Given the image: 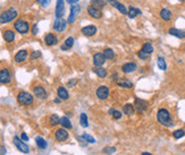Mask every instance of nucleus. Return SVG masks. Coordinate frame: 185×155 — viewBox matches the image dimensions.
<instances>
[{"mask_svg": "<svg viewBox=\"0 0 185 155\" xmlns=\"http://www.w3.org/2000/svg\"><path fill=\"white\" fill-rule=\"evenodd\" d=\"M157 120L160 125H162L167 128L174 127V119H173L170 112L165 108H160L157 111Z\"/></svg>", "mask_w": 185, "mask_h": 155, "instance_id": "nucleus-1", "label": "nucleus"}, {"mask_svg": "<svg viewBox=\"0 0 185 155\" xmlns=\"http://www.w3.org/2000/svg\"><path fill=\"white\" fill-rule=\"evenodd\" d=\"M16 100L19 105H23V106H30L34 103V97L33 95L28 92H19L16 96Z\"/></svg>", "mask_w": 185, "mask_h": 155, "instance_id": "nucleus-2", "label": "nucleus"}, {"mask_svg": "<svg viewBox=\"0 0 185 155\" xmlns=\"http://www.w3.org/2000/svg\"><path fill=\"white\" fill-rule=\"evenodd\" d=\"M18 13L15 8H9L5 11H2L0 14V24H7V23H10L11 20H14L15 18L17 17Z\"/></svg>", "mask_w": 185, "mask_h": 155, "instance_id": "nucleus-3", "label": "nucleus"}, {"mask_svg": "<svg viewBox=\"0 0 185 155\" xmlns=\"http://www.w3.org/2000/svg\"><path fill=\"white\" fill-rule=\"evenodd\" d=\"M14 27L19 34H26L30 31V24L24 19H17L14 23Z\"/></svg>", "mask_w": 185, "mask_h": 155, "instance_id": "nucleus-4", "label": "nucleus"}, {"mask_svg": "<svg viewBox=\"0 0 185 155\" xmlns=\"http://www.w3.org/2000/svg\"><path fill=\"white\" fill-rule=\"evenodd\" d=\"M109 87L106 86V85H101L97 88L95 91V94H97V97L100 100V101H106L108 97H109Z\"/></svg>", "mask_w": 185, "mask_h": 155, "instance_id": "nucleus-5", "label": "nucleus"}, {"mask_svg": "<svg viewBox=\"0 0 185 155\" xmlns=\"http://www.w3.org/2000/svg\"><path fill=\"white\" fill-rule=\"evenodd\" d=\"M13 142H14L15 146H16V148L19 152H22V153H24V154H28V153H30V147H28V145H26V143L24 140L19 139L18 137H14Z\"/></svg>", "mask_w": 185, "mask_h": 155, "instance_id": "nucleus-6", "label": "nucleus"}, {"mask_svg": "<svg viewBox=\"0 0 185 155\" xmlns=\"http://www.w3.org/2000/svg\"><path fill=\"white\" fill-rule=\"evenodd\" d=\"M80 10H81V7L76 4V5H72L70 7V10H69V16H68L67 23L68 24H73L75 22L77 15L80 14Z\"/></svg>", "mask_w": 185, "mask_h": 155, "instance_id": "nucleus-7", "label": "nucleus"}, {"mask_svg": "<svg viewBox=\"0 0 185 155\" xmlns=\"http://www.w3.org/2000/svg\"><path fill=\"white\" fill-rule=\"evenodd\" d=\"M11 82V74L8 68L0 69V84H9Z\"/></svg>", "mask_w": 185, "mask_h": 155, "instance_id": "nucleus-8", "label": "nucleus"}, {"mask_svg": "<svg viewBox=\"0 0 185 155\" xmlns=\"http://www.w3.org/2000/svg\"><path fill=\"white\" fill-rule=\"evenodd\" d=\"M134 106L135 110L139 112V113H144L148 109V102L145 100H142V99H135L134 101Z\"/></svg>", "mask_w": 185, "mask_h": 155, "instance_id": "nucleus-9", "label": "nucleus"}, {"mask_svg": "<svg viewBox=\"0 0 185 155\" xmlns=\"http://www.w3.org/2000/svg\"><path fill=\"white\" fill-rule=\"evenodd\" d=\"M106 62V57L101 52H95L93 54V65L94 67H102Z\"/></svg>", "mask_w": 185, "mask_h": 155, "instance_id": "nucleus-10", "label": "nucleus"}, {"mask_svg": "<svg viewBox=\"0 0 185 155\" xmlns=\"http://www.w3.org/2000/svg\"><path fill=\"white\" fill-rule=\"evenodd\" d=\"M69 137V134H68V131L65 128H60V129L56 130V132H55V138H56V140L57 142H60V143H63V142H66Z\"/></svg>", "mask_w": 185, "mask_h": 155, "instance_id": "nucleus-11", "label": "nucleus"}, {"mask_svg": "<svg viewBox=\"0 0 185 155\" xmlns=\"http://www.w3.org/2000/svg\"><path fill=\"white\" fill-rule=\"evenodd\" d=\"M66 27H67V20H65L63 18H57L53 23V30L56 32H59V33L64 32L66 30Z\"/></svg>", "mask_w": 185, "mask_h": 155, "instance_id": "nucleus-12", "label": "nucleus"}, {"mask_svg": "<svg viewBox=\"0 0 185 155\" xmlns=\"http://www.w3.org/2000/svg\"><path fill=\"white\" fill-rule=\"evenodd\" d=\"M136 69H137V65H136V62H134V61L126 62V63H124L122 66V71L124 74H132V73H134Z\"/></svg>", "mask_w": 185, "mask_h": 155, "instance_id": "nucleus-13", "label": "nucleus"}, {"mask_svg": "<svg viewBox=\"0 0 185 155\" xmlns=\"http://www.w3.org/2000/svg\"><path fill=\"white\" fill-rule=\"evenodd\" d=\"M33 93L34 95L38 97V99H40V100H46L47 99V91H46V88L41 85H38V86H35L33 88Z\"/></svg>", "mask_w": 185, "mask_h": 155, "instance_id": "nucleus-14", "label": "nucleus"}, {"mask_svg": "<svg viewBox=\"0 0 185 155\" xmlns=\"http://www.w3.org/2000/svg\"><path fill=\"white\" fill-rule=\"evenodd\" d=\"M88 14H89L91 17L95 18V19H101L102 16H103L101 9L97 8V7H93V6H91V5L88 7Z\"/></svg>", "mask_w": 185, "mask_h": 155, "instance_id": "nucleus-15", "label": "nucleus"}, {"mask_svg": "<svg viewBox=\"0 0 185 155\" xmlns=\"http://www.w3.org/2000/svg\"><path fill=\"white\" fill-rule=\"evenodd\" d=\"M97 31H98V28L94 25H86L82 27V30H81L82 34L84 36H93V35L97 34Z\"/></svg>", "mask_w": 185, "mask_h": 155, "instance_id": "nucleus-16", "label": "nucleus"}, {"mask_svg": "<svg viewBox=\"0 0 185 155\" xmlns=\"http://www.w3.org/2000/svg\"><path fill=\"white\" fill-rule=\"evenodd\" d=\"M64 14H65V2H64V0H57V4H56V17L63 18Z\"/></svg>", "mask_w": 185, "mask_h": 155, "instance_id": "nucleus-17", "label": "nucleus"}, {"mask_svg": "<svg viewBox=\"0 0 185 155\" xmlns=\"http://www.w3.org/2000/svg\"><path fill=\"white\" fill-rule=\"evenodd\" d=\"M160 18L164 20V22H170L173 19V13L171 10L168 8H162L159 13Z\"/></svg>", "mask_w": 185, "mask_h": 155, "instance_id": "nucleus-18", "label": "nucleus"}, {"mask_svg": "<svg viewBox=\"0 0 185 155\" xmlns=\"http://www.w3.org/2000/svg\"><path fill=\"white\" fill-rule=\"evenodd\" d=\"M27 56H28V52H27V50H19V51L15 54L14 60L16 61V62H18V63L24 62V61L27 59Z\"/></svg>", "mask_w": 185, "mask_h": 155, "instance_id": "nucleus-19", "label": "nucleus"}, {"mask_svg": "<svg viewBox=\"0 0 185 155\" xmlns=\"http://www.w3.org/2000/svg\"><path fill=\"white\" fill-rule=\"evenodd\" d=\"M168 34L175 36L177 39H185V31L178 30L176 27H171L168 30Z\"/></svg>", "mask_w": 185, "mask_h": 155, "instance_id": "nucleus-20", "label": "nucleus"}, {"mask_svg": "<svg viewBox=\"0 0 185 155\" xmlns=\"http://www.w3.org/2000/svg\"><path fill=\"white\" fill-rule=\"evenodd\" d=\"M135 111H136V110H135V106L133 104L126 103L123 106V112H124V114L127 116V117H133Z\"/></svg>", "mask_w": 185, "mask_h": 155, "instance_id": "nucleus-21", "label": "nucleus"}, {"mask_svg": "<svg viewBox=\"0 0 185 155\" xmlns=\"http://www.w3.org/2000/svg\"><path fill=\"white\" fill-rule=\"evenodd\" d=\"M44 42L47 45H49V46H52V45H55V44L58 43V40H57V36L55 34H52V33H49V34H47L44 36Z\"/></svg>", "mask_w": 185, "mask_h": 155, "instance_id": "nucleus-22", "label": "nucleus"}, {"mask_svg": "<svg viewBox=\"0 0 185 155\" xmlns=\"http://www.w3.org/2000/svg\"><path fill=\"white\" fill-rule=\"evenodd\" d=\"M57 95H58V97L60 100H64V101H66V100L69 99V93H68V91L64 86H60L57 88Z\"/></svg>", "mask_w": 185, "mask_h": 155, "instance_id": "nucleus-23", "label": "nucleus"}, {"mask_svg": "<svg viewBox=\"0 0 185 155\" xmlns=\"http://www.w3.org/2000/svg\"><path fill=\"white\" fill-rule=\"evenodd\" d=\"M4 40L7 42V43H11V42H14V40H15V32L14 31H11V30H6L5 32H4Z\"/></svg>", "mask_w": 185, "mask_h": 155, "instance_id": "nucleus-24", "label": "nucleus"}, {"mask_svg": "<svg viewBox=\"0 0 185 155\" xmlns=\"http://www.w3.org/2000/svg\"><path fill=\"white\" fill-rule=\"evenodd\" d=\"M142 14V11L140 10L139 8H136V7H133V6H131V7H128L127 8V16L130 18H135L137 15H141Z\"/></svg>", "mask_w": 185, "mask_h": 155, "instance_id": "nucleus-25", "label": "nucleus"}, {"mask_svg": "<svg viewBox=\"0 0 185 155\" xmlns=\"http://www.w3.org/2000/svg\"><path fill=\"white\" fill-rule=\"evenodd\" d=\"M116 84L122 88H132L133 87V83L128 79H117Z\"/></svg>", "mask_w": 185, "mask_h": 155, "instance_id": "nucleus-26", "label": "nucleus"}, {"mask_svg": "<svg viewBox=\"0 0 185 155\" xmlns=\"http://www.w3.org/2000/svg\"><path fill=\"white\" fill-rule=\"evenodd\" d=\"M93 73L100 78H106L108 76V71L105 68H102V67H94L93 68Z\"/></svg>", "mask_w": 185, "mask_h": 155, "instance_id": "nucleus-27", "label": "nucleus"}, {"mask_svg": "<svg viewBox=\"0 0 185 155\" xmlns=\"http://www.w3.org/2000/svg\"><path fill=\"white\" fill-rule=\"evenodd\" d=\"M73 45H74V37L69 36V37H67V39L65 40L64 44L61 45V50H64V51L69 50V49H72V48H73Z\"/></svg>", "mask_w": 185, "mask_h": 155, "instance_id": "nucleus-28", "label": "nucleus"}, {"mask_svg": "<svg viewBox=\"0 0 185 155\" xmlns=\"http://www.w3.org/2000/svg\"><path fill=\"white\" fill-rule=\"evenodd\" d=\"M60 125L65 129H72L73 128V125H72V122H70V120L68 119L67 117H61L60 118Z\"/></svg>", "mask_w": 185, "mask_h": 155, "instance_id": "nucleus-29", "label": "nucleus"}, {"mask_svg": "<svg viewBox=\"0 0 185 155\" xmlns=\"http://www.w3.org/2000/svg\"><path fill=\"white\" fill-rule=\"evenodd\" d=\"M108 4L107 0H91V6L93 7H97V8H103L106 5Z\"/></svg>", "mask_w": 185, "mask_h": 155, "instance_id": "nucleus-30", "label": "nucleus"}, {"mask_svg": "<svg viewBox=\"0 0 185 155\" xmlns=\"http://www.w3.org/2000/svg\"><path fill=\"white\" fill-rule=\"evenodd\" d=\"M102 53L105 54L106 59H108V60H114V59H115V52H114L112 49H110V48H106Z\"/></svg>", "mask_w": 185, "mask_h": 155, "instance_id": "nucleus-31", "label": "nucleus"}, {"mask_svg": "<svg viewBox=\"0 0 185 155\" xmlns=\"http://www.w3.org/2000/svg\"><path fill=\"white\" fill-rule=\"evenodd\" d=\"M109 114L115 119V120H119V119H122V117H123L122 112L118 111V110H115V108H110Z\"/></svg>", "mask_w": 185, "mask_h": 155, "instance_id": "nucleus-32", "label": "nucleus"}, {"mask_svg": "<svg viewBox=\"0 0 185 155\" xmlns=\"http://www.w3.org/2000/svg\"><path fill=\"white\" fill-rule=\"evenodd\" d=\"M141 50L144 51L145 53H148V54H151L152 52L154 51V48H153L152 43H150V42H147V43H144L142 45V49H141Z\"/></svg>", "mask_w": 185, "mask_h": 155, "instance_id": "nucleus-33", "label": "nucleus"}, {"mask_svg": "<svg viewBox=\"0 0 185 155\" xmlns=\"http://www.w3.org/2000/svg\"><path fill=\"white\" fill-rule=\"evenodd\" d=\"M35 143H36V145H38V147H39L40 149H46L47 146H48L47 142H46L42 137H36L35 138Z\"/></svg>", "mask_w": 185, "mask_h": 155, "instance_id": "nucleus-34", "label": "nucleus"}, {"mask_svg": "<svg viewBox=\"0 0 185 155\" xmlns=\"http://www.w3.org/2000/svg\"><path fill=\"white\" fill-rule=\"evenodd\" d=\"M49 123L51 126H58V125H60V118L57 114H51L49 117Z\"/></svg>", "mask_w": 185, "mask_h": 155, "instance_id": "nucleus-35", "label": "nucleus"}, {"mask_svg": "<svg viewBox=\"0 0 185 155\" xmlns=\"http://www.w3.org/2000/svg\"><path fill=\"white\" fill-rule=\"evenodd\" d=\"M80 123L83 128H88L89 127V120H88V116L85 113H81L80 116Z\"/></svg>", "mask_w": 185, "mask_h": 155, "instance_id": "nucleus-36", "label": "nucleus"}, {"mask_svg": "<svg viewBox=\"0 0 185 155\" xmlns=\"http://www.w3.org/2000/svg\"><path fill=\"white\" fill-rule=\"evenodd\" d=\"M157 63H158V68H159L160 70H166V69H167V63H166V60H165L162 57H159V58H158Z\"/></svg>", "mask_w": 185, "mask_h": 155, "instance_id": "nucleus-37", "label": "nucleus"}, {"mask_svg": "<svg viewBox=\"0 0 185 155\" xmlns=\"http://www.w3.org/2000/svg\"><path fill=\"white\" fill-rule=\"evenodd\" d=\"M173 136L175 139H179V138H183L185 136V130L184 129H176L174 132H173Z\"/></svg>", "mask_w": 185, "mask_h": 155, "instance_id": "nucleus-38", "label": "nucleus"}, {"mask_svg": "<svg viewBox=\"0 0 185 155\" xmlns=\"http://www.w3.org/2000/svg\"><path fill=\"white\" fill-rule=\"evenodd\" d=\"M137 57H139L141 60L145 61L150 58V54H148V53H145V52L142 51V50H140V51H137Z\"/></svg>", "mask_w": 185, "mask_h": 155, "instance_id": "nucleus-39", "label": "nucleus"}, {"mask_svg": "<svg viewBox=\"0 0 185 155\" xmlns=\"http://www.w3.org/2000/svg\"><path fill=\"white\" fill-rule=\"evenodd\" d=\"M82 139H84L86 143H90V144H93V143H95V139H94L92 136L88 135V134H83V135H82Z\"/></svg>", "mask_w": 185, "mask_h": 155, "instance_id": "nucleus-40", "label": "nucleus"}, {"mask_svg": "<svg viewBox=\"0 0 185 155\" xmlns=\"http://www.w3.org/2000/svg\"><path fill=\"white\" fill-rule=\"evenodd\" d=\"M40 57H41V52L36 50V51H33L32 53H31V56H30V59H31V60H35V59H39Z\"/></svg>", "mask_w": 185, "mask_h": 155, "instance_id": "nucleus-41", "label": "nucleus"}, {"mask_svg": "<svg viewBox=\"0 0 185 155\" xmlns=\"http://www.w3.org/2000/svg\"><path fill=\"white\" fill-rule=\"evenodd\" d=\"M103 152H105L106 154H108V155L114 154V153L116 152V148H115V147H106V148L103 149Z\"/></svg>", "mask_w": 185, "mask_h": 155, "instance_id": "nucleus-42", "label": "nucleus"}, {"mask_svg": "<svg viewBox=\"0 0 185 155\" xmlns=\"http://www.w3.org/2000/svg\"><path fill=\"white\" fill-rule=\"evenodd\" d=\"M77 82H78V80H77L76 78H74V79H70V80H68L67 87H69V88H70V87H74L76 84H77Z\"/></svg>", "mask_w": 185, "mask_h": 155, "instance_id": "nucleus-43", "label": "nucleus"}, {"mask_svg": "<svg viewBox=\"0 0 185 155\" xmlns=\"http://www.w3.org/2000/svg\"><path fill=\"white\" fill-rule=\"evenodd\" d=\"M38 2H39L41 6H43V7H47V6L50 4V0H38Z\"/></svg>", "mask_w": 185, "mask_h": 155, "instance_id": "nucleus-44", "label": "nucleus"}, {"mask_svg": "<svg viewBox=\"0 0 185 155\" xmlns=\"http://www.w3.org/2000/svg\"><path fill=\"white\" fill-rule=\"evenodd\" d=\"M21 139H22V140H24V142H28V139H30V138L27 137V135H26L25 132H22V134H21Z\"/></svg>", "mask_w": 185, "mask_h": 155, "instance_id": "nucleus-45", "label": "nucleus"}, {"mask_svg": "<svg viewBox=\"0 0 185 155\" xmlns=\"http://www.w3.org/2000/svg\"><path fill=\"white\" fill-rule=\"evenodd\" d=\"M32 33H33V35L38 34V25L36 24H34L33 27H32Z\"/></svg>", "mask_w": 185, "mask_h": 155, "instance_id": "nucleus-46", "label": "nucleus"}, {"mask_svg": "<svg viewBox=\"0 0 185 155\" xmlns=\"http://www.w3.org/2000/svg\"><path fill=\"white\" fill-rule=\"evenodd\" d=\"M66 1H67L69 5H76V4H77L80 0H66Z\"/></svg>", "mask_w": 185, "mask_h": 155, "instance_id": "nucleus-47", "label": "nucleus"}, {"mask_svg": "<svg viewBox=\"0 0 185 155\" xmlns=\"http://www.w3.org/2000/svg\"><path fill=\"white\" fill-rule=\"evenodd\" d=\"M53 102H55V103H60V102H61V100H60V99H59V97H57V99H55V101H53Z\"/></svg>", "mask_w": 185, "mask_h": 155, "instance_id": "nucleus-48", "label": "nucleus"}, {"mask_svg": "<svg viewBox=\"0 0 185 155\" xmlns=\"http://www.w3.org/2000/svg\"><path fill=\"white\" fill-rule=\"evenodd\" d=\"M141 155H152V154H151V153H149V152H143Z\"/></svg>", "mask_w": 185, "mask_h": 155, "instance_id": "nucleus-49", "label": "nucleus"}, {"mask_svg": "<svg viewBox=\"0 0 185 155\" xmlns=\"http://www.w3.org/2000/svg\"><path fill=\"white\" fill-rule=\"evenodd\" d=\"M178 1H181V2H183V1H185V0H178Z\"/></svg>", "mask_w": 185, "mask_h": 155, "instance_id": "nucleus-50", "label": "nucleus"}, {"mask_svg": "<svg viewBox=\"0 0 185 155\" xmlns=\"http://www.w3.org/2000/svg\"><path fill=\"white\" fill-rule=\"evenodd\" d=\"M0 9H1V7H0Z\"/></svg>", "mask_w": 185, "mask_h": 155, "instance_id": "nucleus-51", "label": "nucleus"}]
</instances>
